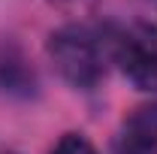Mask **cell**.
Masks as SVG:
<instances>
[{
  "label": "cell",
  "mask_w": 157,
  "mask_h": 154,
  "mask_svg": "<svg viewBox=\"0 0 157 154\" xmlns=\"http://www.w3.org/2000/svg\"><path fill=\"white\" fill-rule=\"evenodd\" d=\"M48 58L55 64L63 82H70L73 88H94L103 73H106V52L100 45L97 33H91L88 27H60L58 33L48 39Z\"/></svg>",
  "instance_id": "obj_1"
},
{
  "label": "cell",
  "mask_w": 157,
  "mask_h": 154,
  "mask_svg": "<svg viewBox=\"0 0 157 154\" xmlns=\"http://www.w3.org/2000/svg\"><path fill=\"white\" fill-rule=\"evenodd\" d=\"M115 60L139 91H157V27L133 24L115 37Z\"/></svg>",
  "instance_id": "obj_2"
},
{
  "label": "cell",
  "mask_w": 157,
  "mask_h": 154,
  "mask_svg": "<svg viewBox=\"0 0 157 154\" xmlns=\"http://www.w3.org/2000/svg\"><path fill=\"white\" fill-rule=\"evenodd\" d=\"M52 154H97V151H94V145L85 136L67 133V136H60V142L52 148Z\"/></svg>",
  "instance_id": "obj_4"
},
{
  "label": "cell",
  "mask_w": 157,
  "mask_h": 154,
  "mask_svg": "<svg viewBox=\"0 0 157 154\" xmlns=\"http://www.w3.org/2000/svg\"><path fill=\"white\" fill-rule=\"evenodd\" d=\"M58 3H82V0H58Z\"/></svg>",
  "instance_id": "obj_5"
},
{
  "label": "cell",
  "mask_w": 157,
  "mask_h": 154,
  "mask_svg": "<svg viewBox=\"0 0 157 154\" xmlns=\"http://www.w3.org/2000/svg\"><path fill=\"white\" fill-rule=\"evenodd\" d=\"M115 154H157V103L142 106L124 121Z\"/></svg>",
  "instance_id": "obj_3"
}]
</instances>
